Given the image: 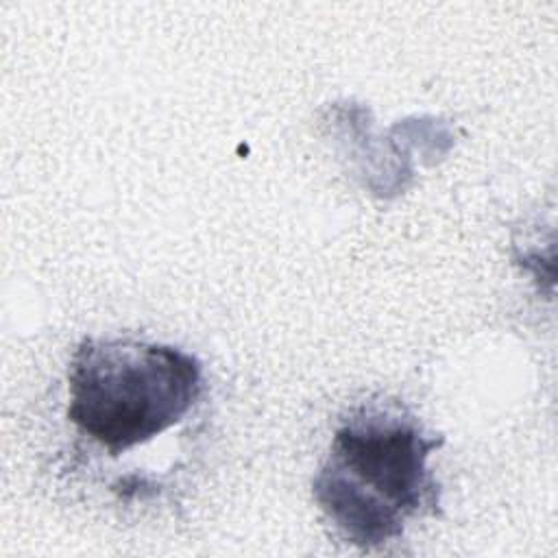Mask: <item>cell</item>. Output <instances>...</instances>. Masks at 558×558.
Returning <instances> with one entry per match:
<instances>
[{"mask_svg":"<svg viewBox=\"0 0 558 558\" xmlns=\"http://www.w3.org/2000/svg\"><path fill=\"white\" fill-rule=\"evenodd\" d=\"M203 392L196 355L163 342L85 338L68 366V421L109 456L183 421Z\"/></svg>","mask_w":558,"mask_h":558,"instance_id":"obj_2","label":"cell"},{"mask_svg":"<svg viewBox=\"0 0 558 558\" xmlns=\"http://www.w3.org/2000/svg\"><path fill=\"white\" fill-rule=\"evenodd\" d=\"M440 445L442 436L401 403H362L336 427L314 499L349 543L373 549L397 541L410 519L440 510V484L427 466Z\"/></svg>","mask_w":558,"mask_h":558,"instance_id":"obj_1","label":"cell"}]
</instances>
